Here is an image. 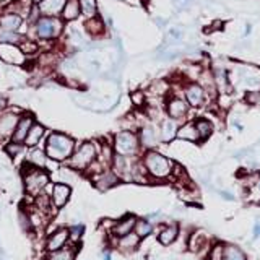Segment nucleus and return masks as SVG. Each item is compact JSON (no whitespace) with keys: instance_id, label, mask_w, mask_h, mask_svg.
<instances>
[{"instance_id":"1","label":"nucleus","mask_w":260,"mask_h":260,"mask_svg":"<svg viewBox=\"0 0 260 260\" xmlns=\"http://www.w3.org/2000/svg\"><path fill=\"white\" fill-rule=\"evenodd\" d=\"M43 143L47 158L54 162H67V159L72 156V153L77 146L75 138L63 132H59V130L47 132Z\"/></svg>"},{"instance_id":"2","label":"nucleus","mask_w":260,"mask_h":260,"mask_svg":"<svg viewBox=\"0 0 260 260\" xmlns=\"http://www.w3.org/2000/svg\"><path fill=\"white\" fill-rule=\"evenodd\" d=\"M63 31L65 23L60 20V16L41 15L32 26H28L26 36L32 32V36L29 38H35L36 41H41V43H59L63 36Z\"/></svg>"},{"instance_id":"3","label":"nucleus","mask_w":260,"mask_h":260,"mask_svg":"<svg viewBox=\"0 0 260 260\" xmlns=\"http://www.w3.org/2000/svg\"><path fill=\"white\" fill-rule=\"evenodd\" d=\"M21 181H23V189L29 197L35 199L38 193L47 190V187L51 185V174L47 173V169L43 168H35L24 162L21 168Z\"/></svg>"},{"instance_id":"4","label":"nucleus","mask_w":260,"mask_h":260,"mask_svg":"<svg viewBox=\"0 0 260 260\" xmlns=\"http://www.w3.org/2000/svg\"><path fill=\"white\" fill-rule=\"evenodd\" d=\"M142 159V165L146 171L148 177L153 179H168L173 174L174 162L169 158H166L165 154H161L154 150H145Z\"/></svg>"},{"instance_id":"5","label":"nucleus","mask_w":260,"mask_h":260,"mask_svg":"<svg viewBox=\"0 0 260 260\" xmlns=\"http://www.w3.org/2000/svg\"><path fill=\"white\" fill-rule=\"evenodd\" d=\"M98 148H100V145L93 140L80 142V143H77L75 150H73V153H72V156L67 159L65 165H67L69 168H72L73 171H77V173H85V171L88 169V166L96 159Z\"/></svg>"},{"instance_id":"6","label":"nucleus","mask_w":260,"mask_h":260,"mask_svg":"<svg viewBox=\"0 0 260 260\" xmlns=\"http://www.w3.org/2000/svg\"><path fill=\"white\" fill-rule=\"evenodd\" d=\"M111 145L114 153L122 154V156H138V153L142 150L137 132L130 128L119 130V132L114 134Z\"/></svg>"},{"instance_id":"7","label":"nucleus","mask_w":260,"mask_h":260,"mask_svg":"<svg viewBox=\"0 0 260 260\" xmlns=\"http://www.w3.org/2000/svg\"><path fill=\"white\" fill-rule=\"evenodd\" d=\"M23 112V109H20L18 106H8V108L0 112V143H5L12 138L13 130L16 122H18L20 114Z\"/></svg>"},{"instance_id":"8","label":"nucleus","mask_w":260,"mask_h":260,"mask_svg":"<svg viewBox=\"0 0 260 260\" xmlns=\"http://www.w3.org/2000/svg\"><path fill=\"white\" fill-rule=\"evenodd\" d=\"M0 28L5 31L23 32V35H26L28 23L24 20L23 15L13 12L12 8H8V7H4V8H0Z\"/></svg>"},{"instance_id":"9","label":"nucleus","mask_w":260,"mask_h":260,"mask_svg":"<svg viewBox=\"0 0 260 260\" xmlns=\"http://www.w3.org/2000/svg\"><path fill=\"white\" fill-rule=\"evenodd\" d=\"M29 57L21 51L18 44L0 43V62L7 63L8 67H24Z\"/></svg>"},{"instance_id":"10","label":"nucleus","mask_w":260,"mask_h":260,"mask_svg":"<svg viewBox=\"0 0 260 260\" xmlns=\"http://www.w3.org/2000/svg\"><path fill=\"white\" fill-rule=\"evenodd\" d=\"M189 108L190 106L187 104V101L181 96H171L169 100L166 101L165 104V111H166V116L174 119V120H182L187 112H189Z\"/></svg>"},{"instance_id":"11","label":"nucleus","mask_w":260,"mask_h":260,"mask_svg":"<svg viewBox=\"0 0 260 260\" xmlns=\"http://www.w3.org/2000/svg\"><path fill=\"white\" fill-rule=\"evenodd\" d=\"M83 32L89 39H100V38H104L106 32H108V24H106L101 15L91 16V18H85Z\"/></svg>"},{"instance_id":"12","label":"nucleus","mask_w":260,"mask_h":260,"mask_svg":"<svg viewBox=\"0 0 260 260\" xmlns=\"http://www.w3.org/2000/svg\"><path fill=\"white\" fill-rule=\"evenodd\" d=\"M35 122H36L35 114L23 111V112L20 114V117H18V122H16L15 130H13V135H12L10 140L18 142V143H23V142H24V138H26V135H28V132H29L31 125L35 124Z\"/></svg>"},{"instance_id":"13","label":"nucleus","mask_w":260,"mask_h":260,"mask_svg":"<svg viewBox=\"0 0 260 260\" xmlns=\"http://www.w3.org/2000/svg\"><path fill=\"white\" fill-rule=\"evenodd\" d=\"M51 202L54 208H62L67 205L72 195V187L65 182H54L51 184Z\"/></svg>"},{"instance_id":"14","label":"nucleus","mask_w":260,"mask_h":260,"mask_svg":"<svg viewBox=\"0 0 260 260\" xmlns=\"http://www.w3.org/2000/svg\"><path fill=\"white\" fill-rule=\"evenodd\" d=\"M91 182L98 190L108 192L112 189V187H116L120 182V179L117 177V174L114 173L111 168H108V169L101 171L100 174H96L94 177H91Z\"/></svg>"},{"instance_id":"15","label":"nucleus","mask_w":260,"mask_h":260,"mask_svg":"<svg viewBox=\"0 0 260 260\" xmlns=\"http://www.w3.org/2000/svg\"><path fill=\"white\" fill-rule=\"evenodd\" d=\"M138 142H140L142 150H153L159 143V134L156 132L151 124H145L138 128Z\"/></svg>"},{"instance_id":"16","label":"nucleus","mask_w":260,"mask_h":260,"mask_svg":"<svg viewBox=\"0 0 260 260\" xmlns=\"http://www.w3.org/2000/svg\"><path fill=\"white\" fill-rule=\"evenodd\" d=\"M70 241V230L69 228H57L54 233L49 234V238L46 239V250L54 252L65 247Z\"/></svg>"},{"instance_id":"17","label":"nucleus","mask_w":260,"mask_h":260,"mask_svg":"<svg viewBox=\"0 0 260 260\" xmlns=\"http://www.w3.org/2000/svg\"><path fill=\"white\" fill-rule=\"evenodd\" d=\"M184 100L190 108H200L207 100V93L199 83H189L184 88Z\"/></svg>"},{"instance_id":"18","label":"nucleus","mask_w":260,"mask_h":260,"mask_svg":"<svg viewBox=\"0 0 260 260\" xmlns=\"http://www.w3.org/2000/svg\"><path fill=\"white\" fill-rule=\"evenodd\" d=\"M46 135H47V128L41 124V122H35V124L31 125V128H29V132H28V135H26V138H24V146L26 148H32V146H39L41 143L44 142V138H46Z\"/></svg>"},{"instance_id":"19","label":"nucleus","mask_w":260,"mask_h":260,"mask_svg":"<svg viewBox=\"0 0 260 260\" xmlns=\"http://www.w3.org/2000/svg\"><path fill=\"white\" fill-rule=\"evenodd\" d=\"M135 223H137V216H134V215H127L124 218H120L119 221L112 223V226H111L112 238H120V236L132 233L135 228Z\"/></svg>"},{"instance_id":"20","label":"nucleus","mask_w":260,"mask_h":260,"mask_svg":"<svg viewBox=\"0 0 260 260\" xmlns=\"http://www.w3.org/2000/svg\"><path fill=\"white\" fill-rule=\"evenodd\" d=\"M60 20L65 24H70V23H75L81 18V10H80V4L78 0H67L63 4V8L60 12Z\"/></svg>"},{"instance_id":"21","label":"nucleus","mask_w":260,"mask_h":260,"mask_svg":"<svg viewBox=\"0 0 260 260\" xmlns=\"http://www.w3.org/2000/svg\"><path fill=\"white\" fill-rule=\"evenodd\" d=\"M47 161H51V159L47 158L44 148H39V146H32V148H28L26 161H24V162H28V165L35 166V168L47 169Z\"/></svg>"},{"instance_id":"22","label":"nucleus","mask_w":260,"mask_h":260,"mask_svg":"<svg viewBox=\"0 0 260 260\" xmlns=\"http://www.w3.org/2000/svg\"><path fill=\"white\" fill-rule=\"evenodd\" d=\"M67 2V0H41L38 5L41 15H47V16H59L62 8H63V4Z\"/></svg>"},{"instance_id":"23","label":"nucleus","mask_w":260,"mask_h":260,"mask_svg":"<svg viewBox=\"0 0 260 260\" xmlns=\"http://www.w3.org/2000/svg\"><path fill=\"white\" fill-rule=\"evenodd\" d=\"M177 120L166 117L161 122L159 125V140L161 142H171L176 138V132H177Z\"/></svg>"},{"instance_id":"24","label":"nucleus","mask_w":260,"mask_h":260,"mask_svg":"<svg viewBox=\"0 0 260 260\" xmlns=\"http://www.w3.org/2000/svg\"><path fill=\"white\" fill-rule=\"evenodd\" d=\"M176 138L179 140H185V142H200V137L197 134V128H195L193 122H185V124L177 127Z\"/></svg>"},{"instance_id":"25","label":"nucleus","mask_w":260,"mask_h":260,"mask_svg":"<svg viewBox=\"0 0 260 260\" xmlns=\"http://www.w3.org/2000/svg\"><path fill=\"white\" fill-rule=\"evenodd\" d=\"M138 244H140V238L134 231L125 236H120V238H116V246L122 252H132L138 247Z\"/></svg>"},{"instance_id":"26","label":"nucleus","mask_w":260,"mask_h":260,"mask_svg":"<svg viewBox=\"0 0 260 260\" xmlns=\"http://www.w3.org/2000/svg\"><path fill=\"white\" fill-rule=\"evenodd\" d=\"M77 257V246H65L59 250L47 252L46 260H75Z\"/></svg>"},{"instance_id":"27","label":"nucleus","mask_w":260,"mask_h":260,"mask_svg":"<svg viewBox=\"0 0 260 260\" xmlns=\"http://www.w3.org/2000/svg\"><path fill=\"white\" fill-rule=\"evenodd\" d=\"M81 18H91V16L100 15V4L98 0H78Z\"/></svg>"},{"instance_id":"28","label":"nucleus","mask_w":260,"mask_h":260,"mask_svg":"<svg viewBox=\"0 0 260 260\" xmlns=\"http://www.w3.org/2000/svg\"><path fill=\"white\" fill-rule=\"evenodd\" d=\"M179 234V228L176 224H171V226H166L165 230H161L159 234H158V241L162 244V246H169V244H173L177 238Z\"/></svg>"},{"instance_id":"29","label":"nucleus","mask_w":260,"mask_h":260,"mask_svg":"<svg viewBox=\"0 0 260 260\" xmlns=\"http://www.w3.org/2000/svg\"><path fill=\"white\" fill-rule=\"evenodd\" d=\"M4 150L7 153V156L8 158H12V159H16L18 156H21V154L26 151L28 148L24 146V143H18V142H13V140H8L4 143Z\"/></svg>"},{"instance_id":"30","label":"nucleus","mask_w":260,"mask_h":260,"mask_svg":"<svg viewBox=\"0 0 260 260\" xmlns=\"http://www.w3.org/2000/svg\"><path fill=\"white\" fill-rule=\"evenodd\" d=\"M193 124H195V128H197L200 140H205V138H208L211 132H213V125H211V122L208 119H197Z\"/></svg>"},{"instance_id":"31","label":"nucleus","mask_w":260,"mask_h":260,"mask_svg":"<svg viewBox=\"0 0 260 260\" xmlns=\"http://www.w3.org/2000/svg\"><path fill=\"white\" fill-rule=\"evenodd\" d=\"M134 233L138 236L140 239L146 238V236H150L153 233V224L150 221H146V219H138L137 218V223H135V228H134Z\"/></svg>"},{"instance_id":"32","label":"nucleus","mask_w":260,"mask_h":260,"mask_svg":"<svg viewBox=\"0 0 260 260\" xmlns=\"http://www.w3.org/2000/svg\"><path fill=\"white\" fill-rule=\"evenodd\" d=\"M130 101H132V104L135 106V108L142 109L146 106V103H148V98H146L143 89H135V91L130 93Z\"/></svg>"},{"instance_id":"33","label":"nucleus","mask_w":260,"mask_h":260,"mask_svg":"<svg viewBox=\"0 0 260 260\" xmlns=\"http://www.w3.org/2000/svg\"><path fill=\"white\" fill-rule=\"evenodd\" d=\"M221 260H246V255L238 247L228 246L226 249H223V258Z\"/></svg>"},{"instance_id":"34","label":"nucleus","mask_w":260,"mask_h":260,"mask_svg":"<svg viewBox=\"0 0 260 260\" xmlns=\"http://www.w3.org/2000/svg\"><path fill=\"white\" fill-rule=\"evenodd\" d=\"M150 91L153 94H156L159 98H165L169 91V85L166 83V81H162V80H158V81H154V83L150 86Z\"/></svg>"},{"instance_id":"35","label":"nucleus","mask_w":260,"mask_h":260,"mask_svg":"<svg viewBox=\"0 0 260 260\" xmlns=\"http://www.w3.org/2000/svg\"><path fill=\"white\" fill-rule=\"evenodd\" d=\"M18 219H20V226L23 228L24 231H31L32 230V224H31V219H29V215L26 210H20L18 213Z\"/></svg>"},{"instance_id":"36","label":"nucleus","mask_w":260,"mask_h":260,"mask_svg":"<svg viewBox=\"0 0 260 260\" xmlns=\"http://www.w3.org/2000/svg\"><path fill=\"white\" fill-rule=\"evenodd\" d=\"M70 230V239H73V241H78L81 236H83V231H85V228L81 226V224H77V226H72V228H69Z\"/></svg>"},{"instance_id":"37","label":"nucleus","mask_w":260,"mask_h":260,"mask_svg":"<svg viewBox=\"0 0 260 260\" xmlns=\"http://www.w3.org/2000/svg\"><path fill=\"white\" fill-rule=\"evenodd\" d=\"M223 258V247L216 246L213 250L210 252V260H221Z\"/></svg>"},{"instance_id":"38","label":"nucleus","mask_w":260,"mask_h":260,"mask_svg":"<svg viewBox=\"0 0 260 260\" xmlns=\"http://www.w3.org/2000/svg\"><path fill=\"white\" fill-rule=\"evenodd\" d=\"M8 106H10V100L8 98H5V96H2L0 94V112H4Z\"/></svg>"},{"instance_id":"39","label":"nucleus","mask_w":260,"mask_h":260,"mask_svg":"<svg viewBox=\"0 0 260 260\" xmlns=\"http://www.w3.org/2000/svg\"><path fill=\"white\" fill-rule=\"evenodd\" d=\"M246 100H247L249 103L254 104V103H257V101L260 100V93H247V94H246Z\"/></svg>"},{"instance_id":"40","label":"nucleus","mask_w":260,"mask_h":260,"mask_svg":"<svg viewBox=\"0 0 260 260\" xmlns=\"http://www.w3.org/2000/svg\"><path fill=\"white\" fill-rule=\"evenodd\" d=\"M181 35H182L181 29H169V36L173 39H179V38H181Z\"/></svg>"},{"instance_id":"41","label":"nucleus","mask_w":260,"mask_h":260,"mask_svg":"<svg viewBox=\"0 0 260 260\" xmlns=\"http://www.w3.org/2000/svg\"><path fill=\"white\" fill-rule=\"evenodd\" d=\"M185 4H187V0H174V5L179 8V10H181V8H184Z\"/></svg>"},{"instance_id":"42","label":"nucleus","mask_w":260,"mask_h":260,"mask_svg":"<svg viewBox=\"0 0 260 260\" xmlns=\"http://www.w3.org/2000/svg\"><path fill=\"white\" fill-rule=\"evenodd\" d=\"M120 2H124L127 5H140L142 0H120Z\"/></svg>"},{"instance_id":"43","label":"nucleus","mask_w":260,"mask_h":260,"mask_svg":"<svg viewBox=\"0 0 260 260\" xmlns=\"http://www.w3.org/2000/svg\"><path fill=\"white\" fill-rule=\"evenodd\" d=\"M31 2H32V4H39V2H41V0H31Z\"/></svg>"}]
</instances>
